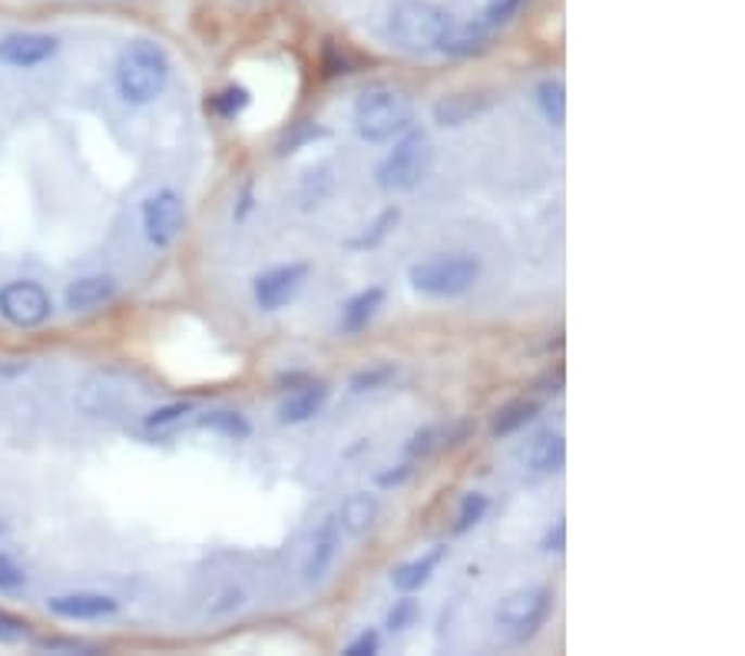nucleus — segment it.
<instances>
[{
	"label": "nucleus",
	"instance_id": "2f4dec72",
	"mask_svg": "<svg viewBox=\"0 0 745 656\" xmlns=\"http://www.w3.org/2000/svg\"><path fill=\"white\" fill-rule=\"evenodd\" d=\"M378 646H381V636H378L375 630H362V633L345 646V656H371V653H378Z\"/></svg>",
	"mask_w": 745,
	"mask_h": 656
},
{
	"label": "nucleus",
	"instance_id": "f3484780",
	"mask_svg": "<svg viewBox=\"0 0 745 656\" xmlns=\"http://www.w3.org/2000/svg\"><path fill=\"white\" fill-rule=\"evenodd\" d=\"M378 514H381L378 497L368 494V491H358V494H349V497L342 501V507H338L334 517H338V528H342L345 534L362 538V534H368V531L375 528Z\"/></svg>",
	"mask_w": 745,
	"mask_h": 656
},
{
	"label": "nucleus",
	"instance_id": "9d476101",
	"mask_svg": "<svg viewBox=\"0 0 745 656\" xmlns=\"http://www.w3.org/2000/svg\"><path fill=\"white\" fill-rule=\"evenodd\" d=\"M74 405L84 418L93 421H113L126 412V388L113 378V375H90L87 381H80V388L74 391Z\"/></svg>",
	"mask_w": 745,
	"mask_h": 656
},
{
	"label": "nucleus",
	"instance_id": "c85d7f7f",
	"mask_svg": "<svg viewBox=\"0 0 745 656\" xmlns=\"http://www.w3.org/2000/svg\"><path fill=\"white\" fill-rule=\"evenodd\" d=\"M397 223V210H384L381 216H378V223H371V232H365V236H358V239H349V245L352 249H365V245H375V242H381L384 236H388V229Z\"/></svg>",
	"mask_w": 745,
	"mask_h": 656
},
{
	"label": "nucleus",
	"instance_id": "9b49d317",
	"mask_svg": "<svg viewBox=\"0 0 745 656\" xmlns=\"http://www.w3.org/2000/svg\"><path fill=\"white\" fill-rule=\"evenodd\" d=\"M47 610L60 620H103L113 617L119 604L110 594H97V590H74V594L47 597Z\"/></svg>",
	"mask_w": 745,
	"mask_h": 656
},
{
	"label": "nucleus",
	"instance_id": "423d86ee",
	"mask_svg": "<svg viewBox=\"0 0 745 656\" xmlns=\"http://www.w3.org/2000/svg\"><path fill=\"white\" fill-rule=\"evenodd\" d=\"M388 30L397 47L412 53H428V50H441V40L451 30V17L441 8L428 4V0H404V4L391 11Z\"/></svg>",
	"mask_w": 745,
	"mask_h": 656
},
{
	"label": "nucleus",
	"instance_id": "c756f323",
	"mask_svg": "<svg viewBox=\"0 0 745 656\" xmlns=\"http://www.w3.org/2000/svg\"><path fill=\"white\" fill-rule=\"evenodd\" d=\"M245 604V594H242V586H236V583H226L219 594L213 597V604H210V614H229V610H236V607H242Z\"/></svg>",
	"mask_w": 745,
	"mask_h": 656
},
{
	"label": "nucleus",
	"instance_id": "1a4fd4ad",
	"mask_svg": "<svg viewBox=\"0 0 745 656\" xmlns=\"http://www.w3.org/2000/svg\"><path fill=\"white\" fill-rule=\"evenodd\" d=\"M308 262H286V266H276L268 269L262 276H255L252 282V295H255V305L262 312H279L282 305H289L299 289L308 282Z\"/></svg>",
	"mask_w": 745,
	"mask_h": 656
},
{
	"label": "nucleus",
	"instance_id": "2eb2a0df",
	"mask_svg": "<svg viewBox=\"0 0 745 656\" xmlns=\"http://www.w3.org/2000/svg\"><path fill=\"white\" fill-rule=\"evenodd\" d=\"M328 395H331V388L325 381H308V384L295 388L292 395L282 402V408H279V421L282 425H305V421H312L328 405Z\"/></svg>",
	"mask_w": 745,
	"mask_h": 656
},
{
	"label": "nucleus",
	"instance_id": "39448f33",
	"mask_svg": "<svg viewBox=\"0 0 745 656\" xmlns=\"http://www.w3.org/2000/svg\"><path fill=\"white\" fill-rule=\"evenodd\" d=\"M408 279L418 292L434 295V299H454L473 289V282L481 279V262L467 255V252H454V255H431L421 258L408 269Z\"/></svg>",
	"mask_w": 745,
	"mask_h": 656
},
{
	"label": "nucleus",
	"instance_id": "0eeeda50",
	"mask_svg": "<svg viewBox=\"0 0 745 656\" xmlns=\"http://www.w3.org/2000/svg\"><path fill=\"white\" fill-rule=\"evenodd\" d=\"M53 312L50 292L40 282L14 279L0 286V318L14 328H40Z\"/></svg>",
	"mask_w": 745,
	"mask_h": 656
},
{
	"label": "nucleus",
	"instance_id": "f704fd0d",
	"mask_svg": "<svg viewBox=\"0 0 745 656\" xmlns=\"http://www.w3.org/2000/svg\"><path fill=\"white\" fill-rule=\"evenodd\" d=\"M408 475H412V468H408V465H401V471H388V475H381L378 481H381V484L388 488V484H401V481H404V478H408Z\"/></svg>",
	"mask_w": 745,
	"mask_h": 656
},
{
	"label": "nucleus",
	"instance_id": "a211bd4d",
	"mask_svg": "<svg viewBox=\"0 0 745 656\" xmlns=\"http://www.w3.org/2000/svg\"><path fill=\"white\" fill-rule=\"evenodd\" d=\"M444 557H447V544H438V547H431L428 554H421L415 560H404L401 567L391 570L394 590H401V594H415V590H421L434 577V570L441 567Z\"/></svg>",
	"mask_w": 745,
	"mask_h": 656
},
{
	"label": "nucleus",
	"instance_id": "f8f14e48",
	"mask_svg": "<svg viewBox=\"0 0 745 656\" xmlns=\"http://www.w3.org/2000/svg\"><path fill=\"white\" fill-rule=\"evenodd\" d=\"M338 547H342V528H338V517L328 514L315 528V534H312V544H308L305 564H302V577L308 583H318L331 570V564L338 557Z\"/></svg>",
	"mask_w": 745,
	"mask_h": 656
},
{
	"label": "nucleus",
	"instance_id": "cd10ccee",
	"mask_svg": "<svg viewBox=\"0 0 745 656\" xmlns=\"http://www.w3.org/2000/svg\"><path fill=\"white\" fill-rule=\"evenodd\" d=\"M24 583H27V573L17 564V557L0 554V594H14V590H21Z\"/></svg>",
	"mask_w": 745,
	"mask_h": 656
},
{
	"label": "nucleus",
	"instance_id": "412c9836",
	"mask_svg": "<svg viewBox=\"0 0 745 656\" xmlns=\"http://www.w3.org/2000/svg\"><path fill=\"white\" fill-rule=\"evenodd\" d=\"M536 106L540 113L547 116V123L554 126H564V116H567V90L560 80H540L536 84Z\"/></svg>",
	"mask_w": 745,
	"mask_h": 656
},
{
	"label": "nucleus",
	"instance_id": "7ed1b4c3",
	"mask_svg": "<svg viewBox=\"0 0 745 656\" xmlns=\"http://www.w3.org/2000/svg\"><path fill=\"white\" fill-rule=\"evenodd\" d=\"M551 614H554L551 586H544V583L520 586V590H514V594H507L497 604V610H494V633L504 643L520 646V643L533 640L540 630L547 627Z\"/></svg>",
	"mask_w": 745,
	"mask_h": 656
},
{
	"label": "nucleus",
	"instance_id": "473e14b6",
	"mask_svg": "<svg viewBox=\"0 0 745 656\" xmlns=\"http://www.w3.org/2000/svg\"><path fill=\"white\" fill-rule=\"evenodd\" d=\"M438 438H441V431H438V428H425V431H418V434L408 441V454H412V457H418V454H431V451H434V444H438Z\"/></svg>",
	"mask_w": 745,
	"mask_h": 656
},
{
	"label": "nucleus",
	"instance_id": "aec40b11",
	"mask_svg": "<svg viewBox=\"0 0 745 656\" xmlns=\"http://www.w3.org/2000/svg\"><path fill=\"white\" fill-rule=\"evenodd\" d=\"M536 415H540V402H533V399H517V402L504 405V408L494 415V421H491V434H494V438L517 434V431H520V428H527Z\"/></svg>",
	"mask_w": 745,
	"mask_h": 656
},
{
	"label": "nucleus",
	"instance_id": "4be33fe9",
	"mask_svg": "<svg viewBox=\"0 0 745 656\" xmlns=\"http://www.w3.org/2000/svg\"><path fill=\"white\" fill-rule=\"evenodd\" d=\"M199 425L210 428V431H219V434H226L232 441H245L252 434V425L239 412H210V415L199 418Z\"/></svg>",
	"mask_w": 745,
	"mask_h": 656
},
{
	"label": "nucleus",
	"instance_id": "ddd939ff",
	"mask_svg": "<svg viewBox=\"0 0 745 656\" xmlns=\"http://www.w3.org/2000/svg\"><path fill=\"white\" fill-rule=\"evenodd\" d=\"M384 299H388L384 286H368V289L355 292V295L342 305V312H338V332H342V336H358V332H365V328L375 321V315L384 308Z\"/></svg>",
	"mask_w": 745,
	"mask_h": 656
},
{
	"label": "nucleus",
	"instance_id": "6ab92c4d",
	"mask_svg": "<svg viewBox=\"0 0 745 656\" xmlns=\"http://www.w3.org/2000/svg\"><path fill=\"white\" fill-rule=\"evenodd\" d=\"M491 103L494 100L484 93H447L434 103V123L438 126H464L467 119L491 110Z\"/></svg>",
	"mask_w": 745,
	"mask_h": 656
},
{
	"label": "nucleus",
	"instance_id": "7c9ffc66",
	"mask_svg": "<svg viewBox=\"0 0 745 656\" xmlns=\"http://www.w3.org/2000/svg\"><path fill=\"white\" fill-rule=\"evenodd\" d=\"M192 412V405L189 402H173V405H163V408H156V412H150L147 415V428H163V425H173V421H179L182 415H189Z\"/></svg>",
	"mask_w": 745,
	"mask_h": 656
},
{
	"label": "nucleus",
	"instance_id": "dca6fc26",
	"mask_svg": "<svg viewBox=\"0 0 745 656\" xmlns=\"http://www.w3.org/2000/svg\"><path fill=\"white\" fill-rule=\"evenodd\" d=\"M116 295V279L106 273H93V276H80L77 282H71L66 289V308L71 312H93L106 302H113Z\"/></svg>",
	"mask_w": 745,
	"mask_h": 656
},
{
	"label": "nucleus",
	"instance_id": "393cba45",
	"mask_svg": "<svg viewBox=\"0 0 745 656\" xmlns=\"http://www.w3.org/2000/svg\"><path fill=\"white\" fill-rule=\"evenodd\" d=\"M418 617H421L418 601H415L412 594H404V597H401V601H394V607L388 610V630H391V633H404L408 627H415V623H418Z\"/></svg>",
	"mask_w": 745,
	"mask_h": 656
},
{
	"label": "nucleus",
	"instance_id": "6e6552de",
	"mask_svg": "<svg viewBox=\"0 0 745 656\" xmlns=\"http://www.w3.org/2000/svg\"><path fill=\"white\" fill-rule=\"evenodd\" d=\"M140 219H143V236L150 245L156 249H169L182 226H186V203H182V195L176 189H160L153 192L150 200L143 203L140 210Z\"/></svg>",
	"mask_w": 745,
	"mask_h": 656
},
{
	"label": "nucleus",
	"instance_id": "bb28decb",
	"mask_svg": "<svg viewBox=\"0 0 745 656\" xmlns=\"http://www.w3.org/2000/svg\"><path fill=\"white\" fill-rule=\"evenodd\" d=\"M394 365H371V368H362L352 375V391H371V388H381L394 378Z\"/></svg>",
	"mask_w": 745,
	"mask_h": 656
},
{
	"label": "nucleus",
	"instance_id": "5701e85b",
	"mask_svg": "<svg viewBox=\"0 0 745 656\" xmlns=\"http://www.w3.org/2000/svg\"><path fill=\"white\" fill-rule=\"evenodd\" d=\"M488 507H491L488 494H481V491H470V494H464V501H460V507H457L454 534H467V531L473 528V523H481V520H484V514H488Z\"/></svg>",
	"mask_w": 745,
	"mask_h": 656
},
{
	"label": "nucleus",
	"instance_id": "4468645a",
	"mask_svg": "<svg viewBox=\"0 0 745 656\" xmlns=\"http://www.w3.org/2000/svg\"><path fill=\"white\" fill-rule=\"evenodd\" d=\"M567 462V441L560 431H544V434H536L527 451H523V465L533 478H551L564 468Z\"/></svg>",
	"mask_w": 745,
	"mask_h": 656
},
{
	"label": "nucleus",
	"instance_id": "20e7f679",
	"mask_svg": "<svg viewBox=\"0 0 745 656\" xmlns=\"http://www.w3.org/2000/svg\"><path fill=\"white\" fill-rule=\"evenodd\" d=\"M434 163V147L431 137L418 126H408L404 134L394 140V150L378 163V186L384 192H412L418 189Z\"/></svg>",
	"mask_w": 745,
	"mask_h": 656
},
{
	"label": "nucleus",
	"instance_id": "72a5a7b5",
	"mask_svg": "<svg viewBox=\"0 0 745 656\" xmlns=\"http://www.w3.org/2000/svg\"><path fill=\"white\" fill-rule=\"evenodd\" d=\"M564 544H567V523H564V517H560V520L554 523V528H551L547 541H544V551H547V554H560Z\"/></svg>",
	"mask_w": 745,
	"mask_h": 656
},
{
	"label": "nucleus",
	"instance_id": "a878e982",
	"mask_svg": "<svg viewBox=\"0 0 745 656\" xmlns=\"http://www.w3.org/2000/svg\"><path fill=\"white\" fill-rule=\"evenodd\" d=\"M318 137H328V129H325V126H318V123H299V126L292 129V134L279 143V156H289V153H295L299 147L318 140Z\"/></svg>",
	"mask_w": 745,
	"mask_h": 656
},
{
	"label": "nucleus",
	"instance_id": "f03ea898",
	"mask_svg": "<svg viewBox=\"0 0 745 656\" xmlns=\"http://www.w3.org/2000/svg\"><path fill=\"white\" fill-rule=\"evenodd\" d=\"M415 119V100L408 90L391 87V84H378L368 87L352 110V123H355V134L365 143H384L401 137L404 129L412 126Z\"/></svg>",
	"mask_w": 745,
	"mask_h": 656
},
{
	"label": "nucleus",
	"instance_id": "f257e3e1",
	"mask_svg": "<svg viewBox=\"0 0 745 656\" xmlns=\"http://www.w3.org/2000/svg\"><path fill=\"white\" fill-rule=\"evenodd\" d=\"M169 74H173V67H169L166 50L147 37L123 43L113 56V87L132 106H143V103H153L156 97H163Z\"/></svg>",
	"mask_w": 745,
	"mask_h": 656
},
{
	"label": "nucleus",
	"instance_id": "b1692460",
	"mask_svg": "<svg viewBox=\"0 0 745 656\" xmlns=\"http://www.w3.org/2000/svg\"><path fill=\"white\" fill-rule=\"evenodd\" d=\"M252 103V97H249V90L245 87H226L223 93H216L210 103H206V110H213L219 119H236V116H242V110Z\"/></svg>",
	"mask_w": 745,
	"mask_h": 656
}]
</instances>
